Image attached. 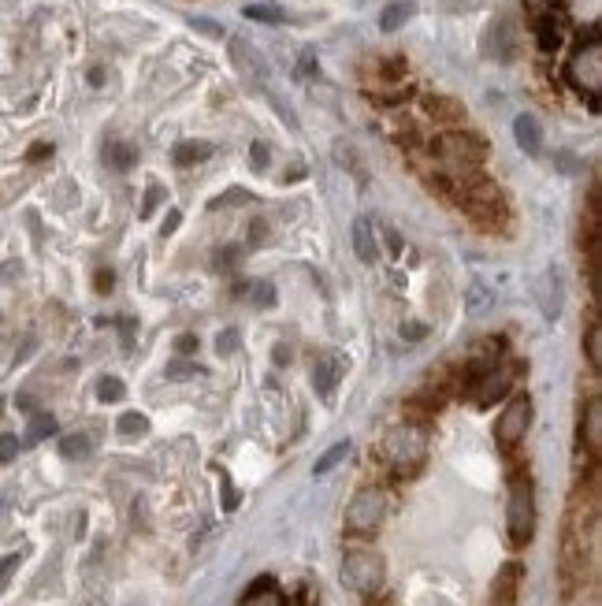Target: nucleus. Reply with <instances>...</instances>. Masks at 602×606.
I'll use <instances>...</instances> for the list:
<instances>
[{
  "instance_id": "obj_1",
  "label": "nucleus",
  "mask_w": 602,
  "mask_h": 606,
  "mask_svg": "<svg viewBox=\"0 0 602 606\" xmlns=\"http://www.w3.org/2000/svg\"><path fill=\"white\" fill-rule=\"evenodd\" d=\"M380 458L391 465L398 476H417L420 465L428 462V432L413 421L394 424L391 432L383 435Z\"/></svg>"
},
{
  "instance_id": "obj_2",
  "label": "nucleus",
  "mask_w": 602,
  "mask_h": 606,
  "mask_svg": "<svg viewBox=\"0 0 602 606\" xmlns=\"http://www.w3.org/2000/svg\"><path fill=\"white\" fill-rule=\"evenodd\" d=\"M532 536H536V488L528 473H513L506 495V540L513 551H524Z\"/></svg>"
},
{
  "instance_id": "obj_3",
  "label": "nucleus",
  "mask_w": 602,
  "mask_h": 606,
  "mask_svg": "<svg viewBox=\"0 0 602 606\" xmlns=\"http://www.w3.org/2000/svg\"><path fill=\"white\" fill-rule=\"evenodd\" d=\"M383 580H387V566L383 554L368 551V547H354L342 558V584L357 595H380Z\"/></svg>"
},
{
  "instance_id": "obj_4",
  "label": "nucleus",
  "mask_w": 602,
  "mask_h": 606,
  "mask_svg": "<svg viewBox=\"0 0 602 606\" xmlns=\"http://www.w3.org/2000/svg\"><path fill=\"white\" fill-rule=\"evenodd\" d=\"M569 82L576 86L580 97H588L591 108L599 105V93H602V41H580V49L569 56V67H565Z\"/></svg>"
},
{
  "instance_id": "obj_5",
  "label": "nucleus",
  "mask_w": 602,
  "mask_h": 606,
  "mask_svg": "<svg viewBox=\"0 0 602 606\" xmlns=\"http://www.w3.org/2000/svg\"><path fill=\"white\" fill-rule=\"evenodd\" d=\"M387 521V491L383 488H361L346 506V532L357 540L376 536Z\"/></svg>"
},
{
  "instance_id": "obj_6",
  "label": "nucleus",
  "mask_w": 602,
  "mask_h": 606,
  "mask_svg": "<svg viewBox=\"0 0 602 606\" xmlns=\"http://www.w3.org/2000/svg\"><path fill=\"white\" fill-rule=\"evenodd\" d=\"M432 157H439L446 168H476L487 157V142L472 131H446L432 142Z\"/></svg>"
},
{
  "instance_id": "obj_7",
  "label": "nucleus",
  "mask_w": 602,
  "mask_h": 606,
  "mask_svg": "<svg viewBox=\"0 0 602 606\" xmlns=\"http://www.w3.org/2000/svg\"><path fill=\"white\" fill-rule=\"evenodd\" d=\"M227 56H231V64H235L238 79H246L249 86H268V79H272V67H268V60H264L261 49H253L242 34H231L227 38Z\"/></svg>"
},
{
  "instance_id": "obj_8",
  "label": "nucleus",
  "mask_w": 602,
  "mask_h": 606,
  "mask_svg": "<svg viewBox=\"0 0 602 606\" xmlns=\"http://www.w3.org/2000/svg\"><path fill=\"white\" fill-rule=\"evenodd\" d=\"M528 428H532V398L517 395L510 398V406L502 409V417L495 421V443L502 450H513L528 435Z\"/></svg>"
},
{
  "instance_id": "obj_9",
  "label": "nucleus",
  "mask_w": 602,
  "mask_h": 606,
  "mask_svg": "<svg viewBox=\"0 0 602 606\" xmlns=\"http://www.w3.org/2000/svg\"><path fill=\"white\" fill-rule=\"evenodd\" d=\"M510 387H513V369H502V365H491L487 372H480V380L472 383L465 395L476 402L480 409L487 406H495L498 398H506L510 395Z\"/></svg>"
},
{
  "instance_id": "obj_10",
  "label": "nucleus",
  "mask_w": 602,
  "mask_h": 606,
  "mask_svg": "<svg viewBox=\"0 0 602 606\" xmlns=\"http://www.w3.org/2000/svg\"><path fill=\"white\" fill-rule=\"evenodd\" d=\"M580 447H588L591 462L599 465L602 454V398L591 395L588 406L580 409Z\"/></svg>"
},
{
  "instance_id": "obj_11",
  "label": "nucleus",
  "mask_w": 602,
  "mask_h": 606,
  "mask_svg": "<svg viewBox=\"0 0 602 606\" xmlns=\"http://www.w3.org/2000/svg\"><path fill=\"white\" fill-rule=\"evenodd\" d=\"M536 302L543 309L547 320H558L562 317V305H565V290H562V272L558 268H547L536 283Z\"/></svg>"
},
{
  "instance_id": "obj_12",
  "label": "nucleus",
  "mask_w": 602,
  "mask_h": 606,
  "mask_svg": "<svg viewBox=\"0 0 602 606\" xmlns=\"http://www.w3.org/2000/svg\"><path fill=\"white\" fill-rule=\"evenodd\" d=\"M521 584H524V566L521 562H506L495 573V584H491V606H513L517 595H521Z\"/></svg>"
},
{
  "instance_id": "obj_13",
  "label": "nucleus",
  "mask_w": 602,
  "mask_h": 606,
  "mask_svg": "<svg viewBox=\"0 0 602 606\" xmlns=\"http://www.w3.org/2000/svg\"><path fill=\"white\" fill-rule=\"evenodd\" d=\"M309 380H313V391L320 398H331L335 387L342 380V361L335 354H316L313 357V369H309Z\"/></svg>"
},
{
  "instance_id": "obj_14",
  "label": "nucleus",
  "mask_w": 602,
  "mask_h": 606,
  "mask_svg": "<svg viewBox=\"0 0 602 606\" xmlns=\"http://www.w3.org/2000/svg\"><path fill=\"white\" fill-rule=\"evenodd\" d=\"M420 105H424V116L435 119V123H443V127H454V123L465 119V108H461L454 97H443V93H428Z\"/></svg>"
},
{
  "instance_id": "obj_15",
  "label": "nucleus",
  "mask_w": 602,
  "mask_h": 606,
  "mask_svg": "<svg viewBox=\"0 0 602 606\" xmlns=\"http://www.w3.org/2000/svg\"><path fill=\"white\" fill-rule=\"evenodd\" d=\"M513 138L521 145L528 157H539L543 153V127H539V119L532 112H521V116L513 119Z\"/></svg>"
},
{
  "instance_id": "obj_16",
  "label": "nucleus",
  "mask_w": 602,
  "mask_h": 606,
  "mask_svg": "<svg viewBox=\"0 0 602 606\" xmlns=\"http://www.w3.org/2000/svg\"><path fill=\"white\" fill-rule=\"evenodd\" d=\"M554 8H558V4H550L547 12L532 15V27H536V38L543 53H554V49L562 45V19L554 15Z\"/></svg>"
},
{
  "instance_id": "obj_17",
  "label": "nucleus",
  "mask_w": 602,
  "mask_h": 606,
  "mask_svg": "<svg viewBox=\"0 0 602 606\" xmlns=\"http://www.w3.org/2000/svg\"><path fill=\"white\" fill-rule=\"evenodd\" d=\"M354 253L361 264H376V257H380V250H376V227H372L368 216H357L354 220Z\"/></svg>"
},
{
  "instance_id": "obj_18",
  "label": "nucleus",
  "mask_w": 602,
  "mask_h": 606,
  "mask_svg": "<svg viewBox=\"0 0 602 606\" xmlns=\"http://www.w3.org/2000/svg\"><path fill=\"white\" fill-rule=\"evenodd\" d=\"M417 15V4L413 0H394V4H387L380 12V30L383 34H394V30H402Z\"/></svg>"
},
{
  "instance_id": "obj_19",
  "label": "nucleus",
  "mask_w": 602,
  "mask_h": 606,
  "mask_svg": "<svg viewBox=\"0 0 602 606\" xmlns=\"http://www.w3.org/2000/svg\"><path fill=\"white\" fill-rule=\"evenodd\" d=\"M242 606H287L283 603V592L275 588L272 577H261L253 588L246 592V599H242Z\"/></svg>"
},
{
  "instance_id": "obj_20",
  "label": "nucleus",
  "mask_w": 602,
  "mask_h": 606,
  "mask_svg": "<svg viewBox=\"0 0 602 606\" xmlns=\"http://www.w3.org/2000/svg\"><path fill=\"white\" fill-rule=\"evenodd\" d=\"M212 157V145L209 142H179L175 145V153L171 160L179 164V168H190V164H201V160Z\"/></svg>"
},
{
  "instance_id": "obj_21",
  "label": "nucleus",
  "mask_w": 602,
  "mask_h": 606,
  "mask_svg": "<svg viewBox=\"0 0 602 606\" xmlns=\"http://www.w3.org/2000/svg\"><path fill=\"white\" fill-rule=\"evenodd\" d=\"M60 454H64L67 462H82V458H90V454H93V435H86V432L64 435V439H60Z\"/></svg>"
},
{
  "instance_id": "obj_22",
  "label": "nucleus",
  "mask_w": 602,
  "mask_h": 606,
  "mask_svg": "<svg viewBox=\"0 0 602 606\" xmlns=\"http://www.w3.org/2000/svg\"><path fill=\"white\" fill-rule=\"evenodd\" d=\"M584 354H588L591 372H602V324H599V317H591L588 331H584Z\"/></svg>"
},
{
  "instance_id": "obj_23",
  "label": "nucleus",
  "mask_w": 602,
  "mask_h": 606,
  "mask_svg": "<svg viewBox=\"0 0 602 606\" xmlns=\"http://www.w3.org/2000/svg\"><path fill=\"white\" fill-rule=\"evenodd\" d=\"M491 305H495V290H491V287H484V283H472V287L465 290V309H469L472 317H484Z\"/></svg>"
},
{
  "instance_id": "obj_24",
  "label": "nucleus",
  "mask_w": 602,
  "mask_h": 606,
  "mask_svg": "<svg viewBox=\"0 0 602 606\" xmlns=\"http://www.w3.org/2000/svg\"><path fill=\"white\" fill-rule=\"evenodd\" d=\"M134 160H138V149L127 142H108L105 145V164L108 168H116V172H127Z\"/></svg>"
},
{
  "instance_id": "obj_25",
  "label": "nucleus",
  "mask_w": 602,
  "mask_h": 606,
  "mask_svg": "<svg viewBox=\"0 0 602 606\" xmlns=\"http://www.w3.org/2000/svg\"><path fill=\"white\" fill-rule=\"evenodd\" d=\"M49 435H56V417L53 413H34L30 417V428H27V447H34V443H41V439H49Z\"/></svg>"
},
{
  "instance_id": "obj_26",
  "label": "nucleus",
  "mask_w": 602,
  "mask_h": 606,
  "mask_svg": "<svg viewBox=\"0 0 602 606\" xmlns=\"http://www.w3.org/2000/svg\"><path fill=\"white\" fill-rule=\"evenodd\" d=\"M346 458H350V439H342V443H335L328 454H320V458H316V465H313V473L328 476L331 469H335L339 462H346Z\"/></svg>"
},
{
  "instance_id": "obj_27",
  "label": "nucleus",
  "mask_w": 602,
  "mask_h": 606,
  "mask_svg": "<svg viewBox=\"0 0 602 606\" xmlns=\"http://www.w3.org/2000/svg\"><path fill=\"white\" fill-rule=\"evenodd\" d=\"M116 432L123 435V439H138V435H145L149 432V417H145V413H123V417H119L116 421Z\"/></svg>"
},
{
  "instance_id": "obj_28",
  "label": "nucleus",
  "mask_w": 602,
  "mask_h": 606,
  "mask_svg": "<svg viewBox=\"0 0 602 606\" xmlns=\"http://www.w3.org/2000/svg\"><path fill=\"white\" fill-rule=\"evenodd\" d=\"M97 398H101V402H123V398H127V387H123L119 376H101V380H97Z\"/></svg>"
},
{
  "instance_id": "obj_29",
  "label": "nucleus",
  "mask_w": 602,
  "mask_h": 606,
  "mask_svg": "<svg viewBox=\"0 0 602 606\" xmlns=\"http://www.w3.org/2000/svg\"><path fill=\"white\" fill-rule=\"evenodd\" d=\"M335 157L346 164L350 160V172L357 175V183H368V172H365V160H361V153H357L354 145H335Z\"/></svg>"
},
{
  "instance_id": "obj_30",
  "label": "nucleus",
  "mask_w": 602,
  "mask_h": 606,
  "mask_svg": "<svg viewBox=\"0 0 602 606\" xmlns=\"http://www.w3.org/2000/svg\"><path fill=\"white\" fill-rule=\"evenodd\" d=\"M194 376H205V369L194 365V361H186V357H179V361H171L168 365V380H175V383L194 380Z\"/></svg>"
},
{
  "instance_id": "obj_31",
  "label": "nucleus",
  "mask_w": 602,
  "mask_h": 606,
  "mask_svg": "<svg viewBox=\"0 0 602 606\" xmlns=\"http://www.w3.org/2000/svg\"><path fill=\"white\" fill-rule=\"evenodd\" d=\"M246 19H257V23H268V27H275V23H283L287 15L279 12V8H272V4H249Z\"/></svg>"
},
{
  "instance_id": "obj_32",
  "label": "nucleus",
  "mask_w": 602,
  "mask_h": 606,
  "mask_svg": "<svg viewBox=\"0 0 602 606\" xmlns=\"http://www.w3.org/2000/svg\"><path fill=\"white\" fill-rule=\"evenodd\" d=\"M238 346H242V331H238V328H227V331H220V335H216V354H220V357L238 354Z\"/></svg>"
},
{
  "instance_id": "obj_33",
  "label": "nucleus",
  "mask_w": 602,
  "mask_h": 606,
  "mask_svg": "<svg viewBox=\"0 0 602 606\" xmlns=\"http://www.w3.org/2000/svg\"><path fill=\"white\" fill-rule=\"evenodd\" d=\"M164 198H168V194H164V186H160V183H149V190H145V201H142V209H138V216H142V220H149V216L157 212V205H160Z\"/></svg>"
},
{
  "instance_id": "obj_34",
  "label": "nucleus",
  "mask_w": 602,
  "mask_h": 606,
  "mask_svg": "<svg viewBox=\"0 0 602 606\" xmlns=\"http://www.w3.org/2000/svg\"><path fill=\"white\" fill-rule=\"evenodd\" d=\"M249 164H253V172H268V164H272V149L264 142H253L249 145Z\"/></svg>"
},
{
  "instance_id": "obj_35",
  "label": "nucleus",
  "mask_w": 602,
  "mask_h": 606,
  "mask_svg": "<svg viewBox=\"0 0 602 606\" xmlns=\"http://www.w3.org/2000/svg\"><path fill=\"white\" fill-rule=\"evenodd\" d=\"M249 190H242V186H231V190H223L220 198L212 201V209H223V205H249Z\"/></svg>"
},
{
  "instance_id": "obj_36",
  "label": "nucleus",
  "mask_w": 602,
  "mask_h": 606,
  "mask_svg": "<svg viewBox=\"0 0 602 606\" xmlns=\"http://www.w3.org/2000/svg\"><path fill=\"white\" fill-rule=\"evenodd\" d=\"M249 302L253 305H264V309H268V305H275V290H272V283H249Z\"/></svg>"
},
{
  "instance_id": "obj_37",
  "label": "nucleus",
  "mask_w": 602,
  "mask_h": 606,
  "mask_svg": "<svg viewBox=\"0 0 602 606\" xmlns=\"http://www.w3.org/2000/svg\"><path fill=\"white\" fill-rule=\"evenodd\" d=\"M19 458V439L15 435H0V465H8Z\"/></svg>"
},
{
  "instance_id": "obj_38",
  "label": "nucleus",
  "mask_w": 602,
  "mask_h": 606,
  "mask_svg": "<svg viewBox=\"0 0 602 606\" xmlns=\"http://www.w3.org/2000/svg\"><path fill=\"white\" fill-rule=\"evenodd\" d=\"M402 339H406V343H420V339H428V324L406 320V324H402Z\"/></svg>"
},
{
  "instance_id": "obj_39",
  "label": "nucleus",
  "mask_w": 602,
  "mask_h": 606,
  "mask_svg": "<svg viewBox=\"0 0 602 606\" xmlns=\"http://www.w3.org/2000/svg\"><path fill=\"white\" fill-rule=\"evenodd\" d=\"M19 562H23L19 554H8V558L0 562V592H4V588H8V580L15 577V569H19Z\"/></svg>"
},
{
  "instance_id": "obj_40",
  "label": "nucleus",
  "mask_w": 602,
  "mask_h": 606,
  "mask_svg": "<svg viewBox=\"0 0 602 606\" xmlns=\"http://www.w3.org/2000/svg\"><path fill=\"white\" fill-rule=\"evenodd\" d=\"M268 238H272V231H268V220H253V224H249V242H253V246H264Z\"/></svg>"
},
{
  "instance_id": "obj_41",
  "label": "nucleus",
  "mask_w": 602,
  "mask_h": 606,
  "mask_svg": "<svg viewBox=\"0 0 602 606\" xmlns=\"http://www.w3.org/2000/svg\"><path fill=\"white\" fill-rule=\"evenodd\" d=\"M112 283H116L112 268H97V272H93V290H97V294H108V290H112Z\"/></svg>"
},
{
  "instance_id": "obj_42",
  "label": "nucleus",
  "mask_w": 602,
  "mask_h": 606,
  "mask_svg": "<svg viewBox=\"0 0 602 606\" xmlns=\"http://www.w3.org/2000/svg\"><path fill=\"white\" fill-rule=\"evenodd\" d=\"M197 335H190V331H186V335H179V339H175V354L179 357H190V354H197Z\"/></svg>"
},
{
  "instance_id": "obj_43",
  "label": "nucleus",
  "mask_w": 602,
  "mask_h": 606,
  "mask_svg": "<svg viewBox=\"0 0 602 606\" xmlns=\"http://www.w3.org/2000/svg\"><path fill=\"white\" fill-rule=\"evenodd\" d=\"M272 105H275V112H279V119H283V123H287L290 131H298V116H294V108H290V105H283V101H279V97H272Z\"/></svg>"
},
{
  "instance_id": "obj_44",
  "label": "nucleus",
  "mask_w": 602,
  "mask_h": 606,
  "mask_svg": "<svg viewBox=\"0 0 602 606\" xmlns=\"http://www.w3.org/2000/svg\"><path fill=\"white\" fill-rule=\"evenodd\" d=\"M179 224H183V212H179V209H171L168 216H164V227H160V235H164V238L175 235V231H179Z\"/></svg>"
},
{
  "instance_id": "obj_45",
  "label": "nucleus",
  "mask_w": 602,
  "mask_h": 606,
  "mask_svg": "<svg viewBox=\"0 0 602 606\" xmlns=\"http://www.w3.org/2000/svg\"><path fill=\"white\" fill-rule=\"evenodd\" d=\"M190 27L201 30V34H209V38H223V30L212 23V19H190Z\"/></svg>"
},
{
  "instance_id": "obj_46",
  "label": "nucleus",
  "mask_w": 602,
  "mask_h": 606,
  "mask_svg": "<svg viewBox=\"0 0 602 606\" xmlns=\"http://www.w3.org/2000/svg\"><path fill=\"white\" fill-rule=\"evenodd\" d=\"M272 361H275V365H279V369H283V365H290V361H294V350H290L287 343H275Z\"/></svg>"
},
{
  "instance_id": "obj_47",
  "label": "nucleus",
  "mask_w": 602,
  "mask_h": 606,
  "mask_svg": "<svg viewBox=\"0 0 602 606\" xmlns=\"http://www.w3.org/2000/svg\"><path fill=\"white\" fill-rule=\"evenodd\" d=\"M223 510H238V491L231 480H223Z\"/></svg>"
},
{
  "instance_id": "obj_48",
  "label": "nucleus",
  "mask_w": 602,
  "mask_h": 606,
  "mask_svg": "<svg viewBox=\"0 0 602 606\" xmlns=\"http://www.w3.org/2000/svg\"><path fill=\"white\" fill-rule=\"evenodd\" d=\"M383 238H387V250H391V257H398V253H402V238H398V231H394V227H383Z\"/></svg>"
},
{
  "instance_id": "obj_49",
  "label": "nucleus",
  "mask_w": 602,
  "mask_h": 606,
  "mask_svg": "<svg viewBox=\"0 0 602 606\" xmlns=\"http://www.w3.org/2000/svg\"><path fill=\"white\" fill-rule=\"evenodd\" d=\"M49 153H53V145H34L27 157H30V160H41V157H49Z\"/></svg>"
},
{
  "instance_id": "obj_50",
  "label": "nucleus",
  "mask_w": 602,
  "mask_h": 606,
  "mask_svg": "<svg viewBox=\"0 0 602 606\" xmlns=\"http://www.w3.org/2000/svg\"><path fill=\"white\" fill-rule=\"evenodd\" d=\"M424 606H446V603H424Z\"/></svg>"
},
{
  "instance_id": "obj_51",
  "label": "nucleus",
  "mask_w": 602,
  "mask_h": 606,
  "mask_svg": "<svg viewBox=\"0 0 602 606\" xmlns=\"http://www.w3.org/2000/svg\"><path fill=\"white\" fill-rule=\"evenodd\" d=\"M0 406H4V402H0Z\"/></svg>"
}]
</instances>
